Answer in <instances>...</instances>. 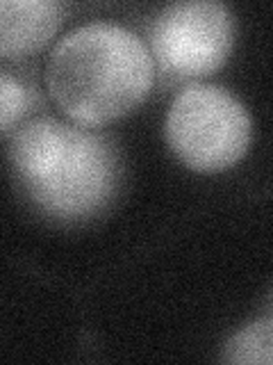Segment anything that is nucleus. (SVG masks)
Returning a JSON list of instances; mask_svg holds the SVG:
<instances>
[{
	"mask_svg": "<svg viewBox=\"0 0 273 365\" xmlns=\"http://www.w3.org/2000/svg\"><path fill=\"white\" fill-rule=\"evenodd\" d=\"M64 5L57 0H0V55L39 51L60 28Z\"/></svg>",
	"mask_w": 273,
	"mask_h": 365,
	"instance_id": "nucleus-5",
	"label": "nucleus"
},
{
	"mask_svg": "<svg viewBox=\"0 0 273 365\" xmlns=\"http://www.w3.org/2000/svg\"><path fill=\"white\" fill-rule=\"evenodd\" d=\"M30 108V91L16 76L0 68V133L18 123Z\"/></svg>",
	"mask_w": 273,
	"mask_h": 365,
	"instance_id": "nucleus-7",
	"label": "nucleus"
},
{
	"mask_svg": "<svg viewBox=\"0 0 273 365\" xmlns=\"http://www.w3.org/2000/svg\"><path fill=\"white\" fill-rule=\"evenodd\" d=\"M225 361L242 365H269L271 363V319L248 324L230 338L225 345Z\"/></svg>",
	"mask_w": 273,
	"mask_h": 365,
	"instance_id": "nucleus-6",
	"label": "nucleus"
},
{
	"mask_svg": "<svg viewBox=\"0 0 273 365\" xmlns=\"http://www.w3.org/2000/svg\"><path fill=\"white\" fill-rule=\"evenodd\" d=\"M153 57L144 41L117 23H87L50 53L46 80L62 110L80 123L123 117L153 87Z\"/></svg>",
	"mask_w": 273,
	"mask_h": 365,
	"instance_id": "nucleus-2",
	"label": "nucleus"
},
{
	"mask_svg": "<svg viewBox=\"0 0 273 365\" xmlns=\"http://www.w3.org/2000/svg\"><path fill=\"white\" fill-rule=\"evenodd\" d=\"M166 140L187 167L223 171L244 158L250 144V117L223 87L191 85L171 103Z\"/></svg>",
	"mask_w": 273,
	"mask_h": 365,
	"instance_id": "nucleus-3",
	"label": "nucleus"
},
{
	"mask_svg": "<svg viewBox=\"0 0 273 365\" xmlns=\"http://www.w3.org/2000/svg\"><path fill=\"white\" fill-rule=\"evenodd\" d=\"M9 160L21 192L55 220L96 215L119 182V158L107 137L55 119L23 125Z\"/></svg>",
	"mask_w": 273,
	"mask_h": 365,
	"instance_id": "nucleus-1",
	"label": "nucleus"
},
{
	"mask_svg": "<svg viewBox=\"0 0 273 365\" xmlns=\"http://www.w3.org/2000/svg\"><path fill=\"white\" fill-rule=\"evenodd\" d=\"M153 51L168 73L200 78L232 51V16L223 3L187 0L168 5L153 26Z\"/></svg>",
	"mask_w": 273,
	"mask_h": 365,
	"instance_id": "nucleus-4",
	"label": "nucleus"
}]
</instances>
